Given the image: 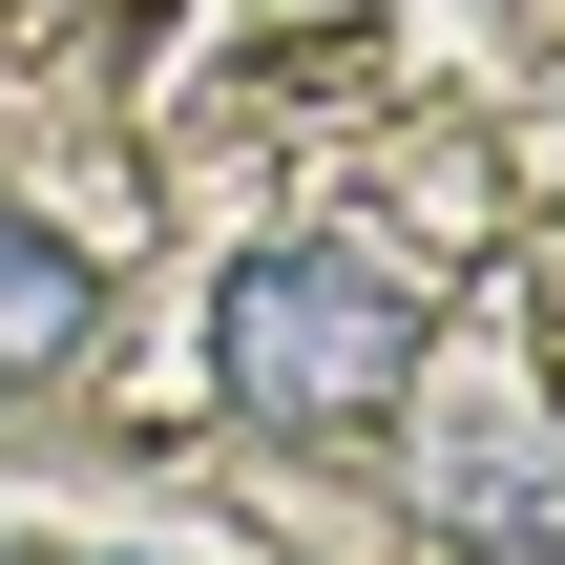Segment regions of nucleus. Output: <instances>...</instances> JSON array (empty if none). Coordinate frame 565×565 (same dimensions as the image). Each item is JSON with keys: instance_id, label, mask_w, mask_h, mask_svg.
<instances>
[{"instance_id": "nucleus-1", "label": "nucleus", "mask_w": 565, "mask_h": 565, "mask_svg": "<svg viewBox=\"0 0 565 565\" xmlns=\"http://www.w3.org/2000/svg\"><path fill=\"white\" fill-rule=\"evenodd\" d=\"M210 398L252 440H356L419 398V273L356 252V231H273L210 273Z\"/></svg>"}, {"instance_id": "nucleus-2", "label": "nucleus", "mask_w": 565, "mask_h": 565, "mask_svg": "<svg viewBox=\"0 0 565 565\" xmlns=\"http://www.w3.org/2000/svg\"><path fill=\"white\" fill-rule=\"evenodd\" d=\"M84 335H105V273H84V231H42V210L0 189V398H42Z\"/></svg>"}]
</instances>
